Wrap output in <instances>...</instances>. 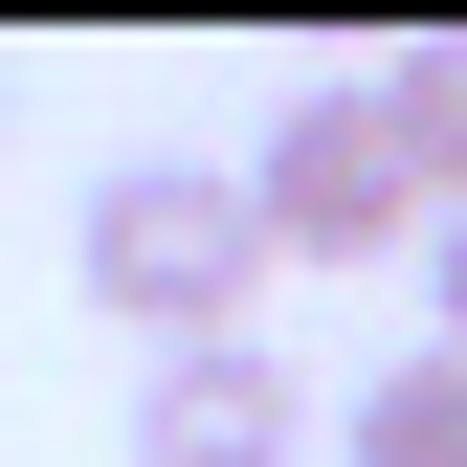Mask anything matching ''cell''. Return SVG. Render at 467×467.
<instances>
[{
    "mask_svg": "<svg viewBox=\"0 0 467 467\" xmlns=\"http://www.w3.org/2000/svg\"><path fill=\"white\" fill-rule=\"evenodd\" d=\"M67 267H89L111 334H156V357H201V334L267 312V223H245V179H223V156H111L89 223H67Z\"/></svg>",
    "mask_w": 467,
    "mask_h": 467,
    "instance_id": "cell-1",
    "label": "cell"
},
{
    "mask_svg": "<svg viewBox=\"0 0 467 467\" xmlns=\"http://www.w3.org/2000/svg\"><path fill=\"white\" fill-rule=\"evenodd\" d=\"M245 223H267V267H400V245H423L400 111H379V89H289L267 156H245Z\"/></svg>",
    "mask_w": 467,
    "mask_h": 467,
    "instance_id": "cell-2",
    "label": "cell"
},
{
    "mask_svg": "<svg viewBox=\"0 0 467 467\" xmlns=\"http://www.w3.org/2000/svg\"><path fill=\"white\" fill-rule=\"evenodd\" d=\"M134 467H312V379H289L267 334L134 357Z\"/></svg>",
    "mask_w": 467,
    "mask_h": 467,
    "instance_id": "cell-3",
    "label": "cell"
},
{
    "mask_svg": "<svg viewBox=\"0 0 467 467\" xmlns=\"http://www.w3.org/2000/svg\"><path fill=\"white\" fill-rule=\"evenodd\" d=\"M334 467H467V357H379L334 400Z\"/></svg>",
    "mask_w": 467,
    "mask_h": 467,
    "instance_id": "cell-4",
    "label": "cell"
},
{
    "mask_svg": "<svg viewBox=\"0 0 467 467\" xmlns=\"http://www.w3.org/2000/svg\"><path fill=\"white\" fill-rule=\"evenodd\" d=\"M379 111H400V156H423V223L467 201V23H423V45H400V67H379Z\"/></svg>",
    "mask_w": 467,
    "mask_h": 467,
    "instance_id": "cell-5",
    "label": "cell"
},
{
    "mask_svg": "<svg viewBox=\"0 0 467 467\" xmlns=\"http://www.w3.org/2000/svg\"><path fill=\"white\" fill-rule=\"evenodd\" d=\"M423 357H467V201L423 223Z\"/></svg>",
    "mask_w": 467,
    "mask_h": 467,
    "instance_id": "cell-6",
    "label": "cell"
}]
</instances>
